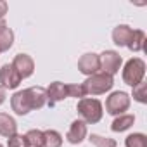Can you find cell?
Returning a JSON list of instances; mask_svg holds the SVG:
<instances>
[{
	"label": "cell",
	"instance_id": "cell-1",
	"mask_svg": "<svg viewBox=\"0 0 147 147\" xmlns=\"http://www.w3.org/2000/svg\"><path fill=\"white\" fill-rule=\"evenodd\" d=\"M76 111L78 114L82 116V121L87 123V125H95L102 119V114H104V106L99 99H90V97H85V99H80L78 100V106H76Z\"/></svg>",
	"mask_w": 147,
	"mask_h": 147
},
{
	"label": "cell",
	"instance_id": "cell-2",
	"mask_svg": "<svg viewBox=\"0 0 147 147\" xmlns=\"http://www.w3.org/2000/svg\"><path fill=\"white\" fill-rule=\"evenodd\" d=\"M82 85H83L87 95L95 97V95H102V94L109 92L113 88V85H114V78L111 75H106V73L99 71L92 76H87V80Z\"/></svg>",
	"mask_w": 147,
	"mask_h": 147
},
{
	"label": "cell",
	"instance_id": "cell-3",
	"mask_svg": "<svg viewBox=\"0 0 147 147\" xmlns=\"http://www.w3.org/2000/svg\"><path fill=\"white\" fill-rule=\"evenodd\" d=\"M144 76H145V62H144V59H140V57L128 59L125 67H123V82L133 88L135 85L144 82Z\"/></svg>",
	"mask_w": 147,
	"mask_h": 147
},
{
	"label": "cell",
	"instance_id": "cell-4",
	"mask_svg": "<svg viewBox=\"0 0 147 147\" xmlns=\"http://www.w3.org/2000/svg\"><path fill=\"white\" fill-rule=\"evenodd\" d=\"M130 95L123 90L113 92L107 99H106V113L111 116H119L125 114V111H128L130 107Z\"/></svg>",
	"mask_w": 147,
	"mask_h": 147
},
{
	"label": "cell",
	"instance_id": "cell-5",
	"mask_svg": "<svg viewBox=\"0 0 147 147\" xmlns=\"http://www.w3.org/2000/svg\"><path fill=\"white\" fill-rule=\"evenodd\" d=\"M99 61H100V71L106 73V75H111V76H114L119 71L121 62H123L121 55L116 50H104L99 55Z\"/></svg>",
	"mask_w": 147,
	"mask_h": 147
},
{
	"label": "cell",
	"instance_id": "cell-6",
	"mask_svg": "<svg viewBox=\"0 0 147 147\" xmlns=\"http://www.w3.org/2000/svg\"><path fill=\"white\" fill-rule=\"evenodd\" d=\"M21 82L23 80L19 76V73L14 69L12 64H4L0 67V87L4 90H14L19 87Z\"/></svg>",
	"mask_w": 147,
	"mask_h": 147
},
{
	"label": "cell",
	"instance_id": "cell-7",
	"mask_svg": "<svg viewBox=\"0 0 147 147\" xmlns=\"http://www.w3.org/2000/svg\"><path fill=\"white\" fill-rule=\"evenodd\" d=\"M100 69V61H99V54L94 52H87L80 57L78 61V71L85 76H92L95 73H99Z\"/></svg>",
	"mask_w": 147,
	"mask_h": 147
},
{
	"label": "cell",
	"instance_id": "cell-8",
	"mask_svg": "<svg viewBox=\"0 0 147 147\" xmlns=\"http://www.w3.org/2000/svg\"><path fill=\"white\" fill-rule=\"evenodd\" d=\"M11 64H12L14 69L19 73L21 80L30 78L33 73H35V61H33V57L28 55V54H18Z\"/></svg>",
	"mask_w": 147,
	"mask_h": 147
},
{
	"label": "cell",
	"instance_id": "cell-9",
	"mask_svg": "<svg viewBox=\"0 0 147 147\" xmlns=\"http://www.w3.org/2000/svg\"><path fill=\"white\" fill-rule=\"evenodd\" d=\"M11 107H12V111H14L16 114H19V116H24V114H28V113L33 111L26 90H18V92L11 97Z\"/></svg>",
	"mask_w": 147,
	"mask_h": 147
},
{
	"label": "cell",
	"instance_id": "cell-10",
	"mask_svg": "<svg viewBox=\"0 0 147 147\" xmlns=\"http://www.w3.org/2000/svg\"><path fill=\"white\" fill-rule=\"evenodd\" d=\"M85 138H87V123H83L82 119H75L66 133V140L73 145H78Z\"/></svg>",
	"mask_w": 147,
	"mask_h": 147
},
{
	"label": "cell",
	"instance_id": "cell-11",
	"mask_svg": "<svg viewBox=\"0 0 147 147\" xmlns=\"http://www.w3.org/2000/svg\"><path fill=\"white\" fill-rule=\"evenodd\" d=\"M45 90H47V104H49L50 107L55 106L57 102L67 99L66 83H62V82H54V83H50Z\"/></svg>",
	"mask_w": 147,
	"mask_h": 147
},
{
	"label": "cell",
	"instance_id": "cell-12",
	"mask_svg": "<svg viewBox=\"0 0 147 147\" xmlns=\"http://www.w3.org/2000/svg\"><path fill=\"white\" fill-rule=\"evenodd\" d=\"M26 94H28V99L31 102V109H42L45 104H47V90L43 87H30L26 88Z\"/></svg>",
	"mask_w": 147,
	"mask_h": 147
},
{
	"label": "cell",
	"instance_id": "cell-13",
	"mask_svg": "<svg viewBox=\"0 0 147 147\" xmlns=\"http://www.w3.org/2000/svg\"><path fill=\"white\" fill-rule=\"evenodd\" d=\"M131 33H133V30L128 24H118L113 30V42L118 47H126L130 38H131Z\"/></svg>",
	"mask_w": 147,
	"mask_h": 147
},
{
	"label": "cell",
	"instance_id": "cell-14",
	"mask_svg": "<svg viewBox=\"0 0 147 147\" xmlns=\"http://www.w3.org/2000/svg\"><path fill=\"white\" fill-rule=\"evenodd\" d=\"M14 133H18V123L12 116L5 114V113H0V135L9 138Z\"/></svg>",
	"mask_w": 147,
	"mask_h": 147
},
{
	"label": "cell",
	"instance_id": "cell-15",
	"mask_svg": "<svg viewBox=\"0 0 147 147\" xmlns=\"http://www.w3.org/2000/svg\"><path fill=\"white\" fill-rule=\"evenodd\" d=\"M135 123V116L133 114H119L113 119L111 123V130L116 131V133H121V131H126L128 128H131Z\"/></svg>",
	"mask_w": 147,
	"mask_h": 147
},
{
	"label": "cell",
	"instance_id": "cell-16",
	"mask_svg": "<svg viewBox=\"0 0 147 147\" xmlns=\"http://www.w3.org/2000/svg\"><path fill=\"white\" fill-rule=\"evenodd\" d=\"M144 45H145V33L142 30H133L131 33V38L128 42V49L131 52H142L144 50Z\"/></svg>",
	"mask_w": 147,
	"mask_h": 147
},
{
	"label": "cell",
	"instance_id": "cell-17",
	"mask_svg": "<svg viewBox=\"0 0 147 147\" xmlns=\"http://www.w3.org/2000/svg\"><path fill=\"white\" fill-rule=\"evenodd\" d=\"M14 43V31L7 26L0 30V52H7Z\"/></svg>",
	"mask_w": 147,
	"mask_h": 147
},
{
	"label": "cell",
	"instance_id": "cell-18",
	"mask_svg": "<svg viewBox=\"0 0 147 147\" xmlns=\"http://www.w3.org/2000/svg\"><path fill=\"white\" fill-rule=\"evenodd\" d=\"M24 137L30 147H45V138L42 130H30Z\"/></svg>",
	"mask_w": 147,
	"mask_h": 147
},
{
	"label": "cell",
	"instance_id": "cell-19",
	"mask_svg": "<svg viewBox=\"0 0 147 147\" xmlns=\"http://www.w3.org/2000/svg\"><path fill=\"white\" fill-rule=\"evenodd\" d=\"M43 138H45V147H61L62 145V135L57 130H45Z\"/></svg>",
	"mask_w": 147,
	"mask_h": 147
},
{
	"label": "cell",
	"instance_id": "cell-20",
	"mask_svg": "<svg viewBox=\"0 0 147 147\" xmlns=\"http://www.w3.org/2000/svg\"><path fill=\"white\" fill-rule=\"evenodd\" d=\"M126 147H147V137L144 133H131L125 138Z\"/></svg>",
	"mask_w": 147,
	"mask_h": 147
},
{
	"label": "cell",
	"instance_id": "cell-21",
	"mask_svg": "<svg viewBox=\"0 0 147 147\" xmlns=\"http://www.w3.org/2000/svg\"><path fill=\"white\" fill-rule=\"evenodd\" d=\"M88 140L95 145V147H116V140L114 138H107V137H100L97 133H92L88 137Z\"/></svg>",
	"mask_w": 147,
	"mask_h": 147
},
{
	"label": "cell",
	"instance_id": "cell-22",
	"mask_svg": "<svg viewBox=\"0 0 147 147\" xmlns=\"http://www.w3.org/2000/svg\"><path fill=\"white\" fill-rule=\"evenodd\" d=\"M131 95H133V99H135L137 102L145 104V102H147V83H145V82H142V83L135 85V87H133Z\"/></svg>",
	"mask_w": 147,
	"mask_h": 147
},
{
	"label": "cell",
	"instance_id": "cell-23",
	"mask_svg": "<svg viewBox=\"0 0 147 147\" xmlns=\"http://www.w3.org/2000/svg\"><path fill=\"white\" fill-rule=\"evenodd\" d=\"M66 90H67V97H76V99H85L87 94H85V88L82 83H69L66 85Z\"/></svg>",
	"mask_w": 147,
	"mask_h": 147
},
{
	"label": "cell",
	"instance_id": "cell-24",
	"mask_svg": "<svg viewBox=\"0 0 147 147\" xmlns=\"http://www.w3.org/2000/svg\"><path fill=\"white\" fill-rule=\"evenodd\" d=\"M7 147H30L26 142V137L21 133H14L12 137L7 138Z\"/></svg>",
	"mask_w": 147,
	"mask_h": 147
},
{
	"label": "cell",
	"instance_id": "cell-25",
	"mask_svg": "<svg viewBox=\"0 0 147 147\" xmlns=\"http://www.w3.org/2000/svg\"><path fill=\"white\" fill-rule=\"evenodd\" d=\"M7 2H4V0H0V19H4V16L7 14Z\"/></svg>",
	"mask_w": 147,
	"mask_h": 147
},
{
	"label": "cell",
	"instance_id": "cell-26",
	"mask_svg": "<svg viewBox=\"0 0 147 147\" xmlns=\"http://www.w3.org/2000/svg\"><path fill=\"white\" fill-rule=\"evenodd\" d=\"M5 97H7V94H5V90L0 87V106H2L4 102H5Z\"/></svg>",
	"mask_w": 147,
	"mask_h": 147
},
{
	"label": "cell",
	"instance_id": "cell-27",
	"mask_svg": "<svg viewBox=\"0 0 147 147\" xmlns=\"http://www.w3.org/2000/svg\"><path fill=\"white\" fill-rule=\"evenodd\" d=\"M4 28H7V24H5V19H0V30H4Z\"/></svg>",
	"mask_w": 147,
	"mask_h": 147
},
{
	"label": "cell",
	"instance_id": "cell-28",
	"mask_svg": "<svg viewBox=\"0 0 147 147\" xmlns=\"http://www.w3.org/2000/svg\"><path fill=\"white\" fill-rule=\"evenodd\" d=\"M0 147H4V145H2V144H0Z\"/></svg>",
	"mask_w": 147,
	"mask_h": 147
}]
</instances>
